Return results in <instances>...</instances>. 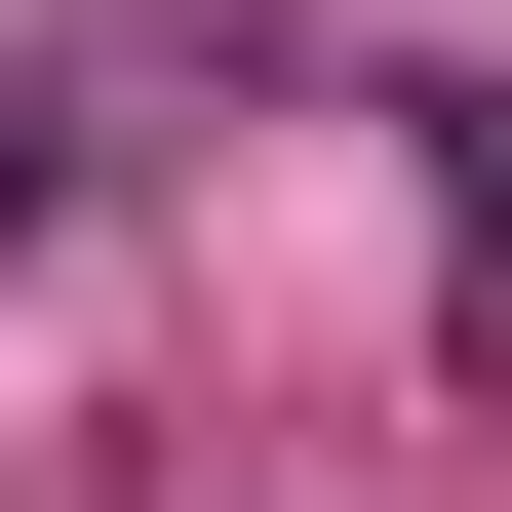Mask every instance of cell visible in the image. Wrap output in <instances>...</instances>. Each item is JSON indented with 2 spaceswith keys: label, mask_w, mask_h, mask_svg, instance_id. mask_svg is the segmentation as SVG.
<instances>
[{
  "label": "cell",
  "mask_w": 512,
  "mask_h": 512,
  "mask_svg": "<svg viewBox=\"0 0 512 512\" xmlns=\"http://www.w3.org/2000/svg\"><path fill=\"white\" fill-rule=\"evenodd\" d=\"M434 316H473V394H512V119H473V197H434Z\"/></svg>",
  "instance_id": "6da1fadb"
}]
</instances>
